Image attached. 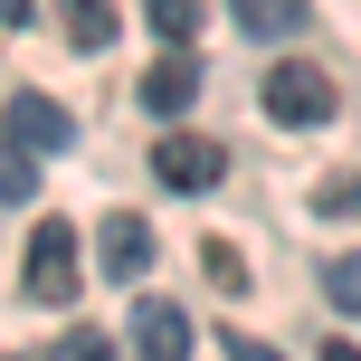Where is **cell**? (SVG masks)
Wrapping results in <instances>:
<instances>
[{
	"mask_svg": "<svg viewBox=\"0 0 361 361\" xmlns=\"http://www.w3.org/2000/svg\"><path fill=\"white\" fill-rule=\"evenodd\" d=\"M0 29H29V0H0Z\"/></svg>",
	"mask_w": 361,
	"mask_h": 361,
	"instance_id": "cell-17",
	"label": "cell"
},
{
	"mask_svg": "<svg viewBox=\"0 0 361 361\" xmlns=\"http://www.w3.org/2000/svg\"><path fill=\"white\" fill-rule=\"evenodd\" d=\"M95 267L114 276V286H133V276L152 267V228L133 209H105V228H95Z\"/></svg>",
	"mask_w": 361,
	"mask_h": 361,
	"instance_id": "cell-4",
	"label": "cell"
},
{
	"mask_svg": "<svg viewBox=\"0 0 361 361\" xmlns=\"http://www.w3.org/2000/svg\"><path fill=\"white\" fill-rule=\"evenodd\" d=\"M57 19H67V48H105V38H114V0H57Z\"/></svg>",
	"mask_w": 361,
	"mask_h": 361,
	"instance_id": "cell-9",
	"label": "cell"
},
{
	"mask_svg": "<svg viewBox=\"0 0 361 361\" xmlns=\"http://www.w3.org/2000/svg\"><path fill=\"white\" fill-rule=\"evenodd\" d=\"M200 267H209V286H219V295H247V257H238L228 238H209V247H200Z\"/></svg>",
	"mask_w": 361,
	"mask_h": 361,
	"instance_id": "cell-10",
	"label": "cell"
},
{
	"mask_svg": "<svg viewBox=\"0 0 361 361\" xmlns=\"http://www.w3.org/2000/svg\"><path fill=\"white\" fill-rule=\"evenodd\" d=\"M19 286H29V305H67L76 295V228L67 219H38L29 257H19Z\"/></svg>",
	"mask_w": 361,
	"mask_h": 361,
	"instance_id": "cell-1",
	"label": "cell"
},
{
	"mask_svg": "<svg viewBox=\"0 0 361 361\" xmlns=\"http://www.w3.org/2000/svg\"><path fill=\"white\" fill-rule=\"evenodd\" d=\"M10 143L19 152H67L76 143V114L48 105V95H19V105H10Z\"/></svg>",
	"mask_w": 361,
	"mask_h": 361,
	"instance_id": "cell-6",
	"label": "cell"
},
{
	"mask_svg": "<svg viewBox=\"0 0 361 361\" xmlns=\"http://www.w3.org/2000/svg\"><path fill=\"white\" fill-rule=\"evenodd\" d=\"M324 361H361V352H352V343H343V333H333V343H324Z\"/></svg>",
	"mask_w": 361,
	"mask_h": 361,
	"instance_id": "cell-18",
	"label": "cell"
},
{
	"mask_svg": "<svg viewBox=\"0 0 361 361\" xmlns=\"http://www.w3.org/2000/svg\"><path fill=\"white\" fill-rule=\"evenodd\" d=\"M314 209L324 219H361V171H333L324 190H314Z\"/></svg>",
	"mask_w": 361,
	"mask_h": 361,
	"instance_id": "cell-12",
	"label": "cell"
},
{
	"mask_svg": "<svg viewBox=\"0 0 361 361\" xmlns=\"http://www.w3.org/2000/svg\"><path fill=\"white\" fill-rule=\"evenodd\" d=\"M152 10V29L171 38V48H190V29H200V0H143Z\"/></svg>",
	"mask_w": 361,
	"mask_h": 361,
	"instance_id": "cell-11",
	"label": "cell"
},
{
	"mask_svg": "<svg viewBox=\"0 0 361 361\" xmlns=\"http://www.w3.org/2000/svg\"><path fill=\"white\" fill-rule=\"evenodd\" d=\"M228 361H286V352H267L257 333H228Z\"/></svg>",
	"mask_w": 361,
	"mask_h": 361,
	"instance_id": "cell-16",
	"label": "cell"
},
{
	"mask_svg": "<svg viewBox=\"0 0 361 361\" xmlns=\"http://www.w3.org/2000/svg\"><path fill=\"white\" fill-rule=\"evenodd\" d=\"M0 361H19V352H0Z\"/></svg>",
	"mask_w": 361,
	"mask_h": 361,
	"instance_id": "cell-19",
	"label": "cell"
},
{
	"mask_svg": "<svg viewBox=\"0 0 361 361\" xmlns=\"http://www.w3.org/2000/svg\"><path fill=\"white\" fill-rule=\"evenodd\" d=\"M190 95H200V57H190V48H171L162 67L143 76V105H152V114H190Z\"/></svg>",
	"mask_w": 361,
	"mask_h": 361,
	"instance_id": "cell-7",
	"label": "cell"
},
{
	"mask_svg": "<svg viewBox=\"0 0 361 361\" xmlns=\"http://www.w3.org/2000/svg\"><path fill=\"white\" fill-rule=\"evenodd\" d=\"M267 114H276V124H324V114H333V76L305 67V57L267 67Z\"/></svg>",
	"mask_w": 361,
	"mask_h": 361,
	"instance_id": "cell-3",
	"label": "cell"
},
{
	"mask_svg": "<svg viewBox=\"0 0 361 361\" xmlns=\"http://www.w3.org/2000/svg\"><path fill=\"white\" fill-rule=\"evenodd\" d=\"M219 171H228V152L209 143V133H162V143H152V180H162V190H219Z\"/></svg>",
	"mask_w": 361,
	"mask_h": 361,
	"instance_id": "cell-2",
	"label": "cell"
},
{
	"mask_svg": "<svg viewBox=\"0 0 361 361\" xmlns=\"http://www.w3.org/2000/svg\"><path fill=\"white\" fill-rule=\"evenodd\" d=\"M0 200H38V171H29L19 143H0Z\"/></svg>",
	"mask_w": 361,
	"mask_h": 361,
	"instance_id": "cell-14",
	"label": "cell"
},
{
	"mask_svg": "<svg viewBox=\"0 0 361 361\" xmlns=\"http://www.w3.org/2000/svg\"><path fill=\"white\" fill-rule=\"evenodd\" d=\"M57 361H114V343H105V333H67V343H57Z\"/></svg>",
	"mask_w": 361,
	"mask_h": 361,
	"instance_id": "cell-15",
	"label": "cell"
},
{
	"mask_svg": "<svg viewBox=\"0 0 361 361\" xmlns=\"http://www.w3.org/2000/svg\"><path fill=\"white\" fill-rule=\"evenodd\" d=\"M324 295L343 314H361V257H324Z\"/></svg>",
	"mask_w": 361,
	"mask_h": 361,
	"instance_id": "cell-13",
	"label": "cell"
},
{
	"mask_svg": "<svg viewBox=\"0 0 361 361\" xmlns=\"http://www.w3.org/2000/svg\"><path fill=\"white\" fill-rule=\"evenodd\" d=\"M228 10H238L247 38H295L305 29V0H228Z\"/></svg>",
	"mask_w": 361,
	"mask_h": 361,
	"instance_id": "cell-8",
	"label": "cell"
},
{
	"mask_svg": "<svg viewBox=\"0 0 361 361\" xmlns=\"http://www.w3.org/2000/svg\"><path fill=\"white\" fill-rule=\"evenodd\" d=\"M133 361H190V314L180 305H133Z\"/></svg>",
	"mask_w": 361,
	"mask_h": 361,
	"instance_id": "cell-5",
	"label": "cell"
}]
</instances>
